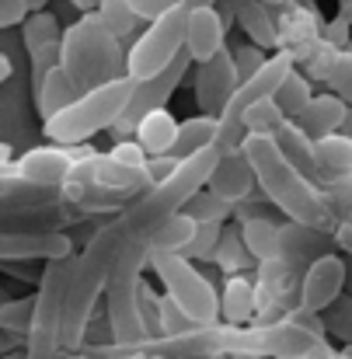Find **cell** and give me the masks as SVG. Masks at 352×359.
<instances>
[{
	"mask_svg": "<svg viewBox=\"0 0 352 359\" xmlns=\"http://www.w3.org/2000/svg\"><path fill=\"white\" fill-rule=\"evenodd\" d=\"M227 21L220 14V7H196L189 11L185 21V53L192 60V67L210 63L213 56H220L227 49Z\"/></svg>",
	"mask_w": 352,
	"mask_h": 359,
	"instance_id": "9a60e30c",
	"label": "cell"
},
{
	"mask_svg": "<svg viewBox=\"0 0 352 359\" xmlns=\"http://www.w3.org/2000/svg\"><path fill=\"white\" fill-rule=\"evenodd\" d=\"M11 164H14V150H11V143H4V140H0V175H7V171H11Z\"/></svg>",
	"mask_w": 352,
	"mask_h": 359,
	"instance_id": "681fc988",
	"label": "cell"
},
{
	"mask_svg": "<svg viewBox=\"0 0 352 359\" xmlns=\"http://www.w3.org/2000/svg\"><path fill=\"white\" fill-rule=\"evenodd\" d=\"M11 70H14V67H11V56H7V53H0V84L11 77Z\"/></svg>",
	"mask_w": 352,
	"mask_h": 359,
	"instance_id": "816d5d0a",
	"label": "cell"
},
{
	"mask_svg": "<svg viewBox=\"0 0 352 359\" xmlns=\"http://www.w3.org/2000/svg\"><path fill=\"white\" fill-rule=\"evenodd\" d=\"M98 150L91 143H81V147H32L28 154L14 157L11 164V175L28 182V185H39V189H49V192H63L74 178V168L88 157H95Z\"/></svg>",
	"mask_w": 352,
	"mask_h": 359,
	"instance_id": "ba28073f",
	"label": "cell"
},
{
	"mask_svg": "<svg viewBox=\"0 0 352 359\" xmlns=\"http://www.w3.org/2000/svg\"><path fill=\"white\" fill-rule=\"evenodd\" d=\"M182 213H185L196 227H203V224H231V220H234V203H227V199H220L217 192L203 189V192H196V196L185 203Z\"/></svg>",
	"mask_w": 352,
	"mask_h": 359,
	"instance_id": "4316f807",
	"label": "cell"
},
{
	"mask_svg": "<svg viewBox=\"0 0 352 359\" xmlns=\"http://www.w3.org/2000/svg\"><path fill=\"white\" fill-rule=\"evenodd\" d=\"M262 4H265V7H272V11H276V7H283V4H286V0H262Z\"/></svg>",
	"mask_w": 352,
	"mask_h": 359,
	"instance_id": "6f0895ef",
	"label": "cell"
},
{
	"mask_svg": "<svg viewBox=\"0 0 352 359\" xmlns=\"http://www.w3.org/2000/svg\"><path fill=\"white\" fill-rule=\"evenodd\" d=\"M150 269L161 283V293L171 304H178L199 328L220 325V290L213 286V279L206 272H199L196 262H189L185 255L154 251Z\"/></svg>",
	"mask_w": 352,
	"mask_h": 359,
	"instance_id": "5b68a950",
	"label": "cell"
},
{
	"mask_svg": "<svg viewBox=\"0 0 352 359\" xmlns=\"http://www.w3.org/2000/svg\"><path fill=\"white\" fill-rule=\"evenodd\" d=\"M74 185H91V189H102V192H116L122 199H140L143 192H150V178H147V168H126L112 161L109 154H95L88 161H81L74 168Z\"/></svg>",
	"mask_w": 352,
	"mask_h": 359,
	"instance_id": "30bf717a",
	"label": "cell"
},
{
	"mask_svg": "<svg viewBox=\"0 0 352 359\" xmlns=\"http://www.w3.org/2000/svg\"><path fill=\"white\" fill-rule=\"evenodd\" d=\"M60 67L74 81V88L88 95L95 88H105L126 77V49L119 39L109 35L98 14H81L70 28H63Z\"/></svg>",
	"mask_w": 352,
	"mask_h": 359,
	"instance_id": "3957f363",
	"label": "cell"
},
{
	"mask_svg": "<svg viewBox=\"0 0 352 359\" xmlns=\"http://www.w3.org/2000/svg\"><path fill=\"white\" fill-rule=\"evenodd\" d=\"M56 67H60V46H49V49H39V53L28 56V88H32V95L42 91L46 77H49Z\"/></svg>",
	"mask_w": 352,
	"mask_h": 359,
	"instance_id": "74e56055",
	"label": "cell"
},
{
	"mask_svg": "<svg viewBox=\"0 0 352 359\" xmlns=\"http://www.w3.org/2000/svg\"><path fill=\"white\" fill-rule=\"evenodd\" d=\"M286 122L290 119L283 116V109L276 105V98H262V102H255L244 112V133L248 136H276Z\"/></svg>",
	"mask_w": 352,
	"mask_h": 359,
	"instance_id": "1f68e13d",
	"label": "cell"
},
{
	"mask_svg": "<svg viewBox=\"0 0 352 359\" xmlns=\"http://www.w3.org/2000/svg\"><path fill=\"white\" fill-rule=\"evenodd\" d=\"M220 0H182V7L185 11H196V7H217Z\"/></svg>",
	"mask_w": 352,
	"mask_h": 359,
	"instance_id": "f5cc1de1",
	"label": "cell"
},
{
	"mask_svg": "<svg viewBox=\"0 0 352 359\" xmlns=\"http://www.w3.org/2000/svg\"><path fill=\"white\" fill-rule=\"evenodd\" d=\"M346 116H349V105H346L342 98H335L332 91H325V95H314L311 105H307L293 122H297V126L318 143V140H325V136L342 133Z\"/></svg>",
	"mask_w": 352,
	"mask_h": 359,
	"instance_id": "d6986e66",
	"label": "cell"
},
{
	"mask_svg": "<svg viewBox=\"0 0 352 359\" xmlns=\"http://www.w3.org/2000/svg\"><path fill=\"white\" fill-rule=\"evenodd\" d=\"M185 21H189V11L178 7V11L157 18L154 25H147L133 39V46L126 49V77L133 84H143V81L164 74L185 53Z\"/></svg>",
	"mask_w": 352,
	"mask_h": 359,
	"instance_id": "8992f818",
	"label": "cell"
},
{
	"mask_svg": "<svg viewBox=\"0 0 352 359\" xmlns=\"http://www.w3.org/2000/svg\"><path fill=\"white\" fill-rule=\"evenodd\" d=\"M335 18H342L346 25L352 28V0H339V11H335Z\"/></svg>",
	"mask_w": 352,
	"mask_h": 359,
	"instance_id": "f907efd6",
	"label": "cell"
},
{
	"mask_svg": "<svg viewBox=\"0 0 352 359\" xmlns=\"http://www.w3.org/2000/svg\"><path fill=\"white\" fill-rule=\"evenodd\" d=\"M199 325L178 307V304H171L164 293H161V339H178V335H189V332H196Z\"/></svg>",
	"mask_w": 352,
	"mask_h": 359,
	"instance_id": "8d00e7d4",
	"label": "cell"
},
{
	"mask_svg": "<svg viewBox=\"0 0 352 359\" xmlns=\"http://www.w3.org/2000/svg\"><path fill=\"white\" fill-rule=\"evenodd\" d=\"M342 293H346V255L332 251L304 272L297 307L307 314H325Z\"/></svg>",
	"mask_w": 352,
	"mask_h": 359,
	"instance_id": "7c38bea8",
	"label": "cell"
},
{
	"mask_svg": "<svg viewBox=\"0 0 352 359\" xmlns=\"http://www.w3.org/2000/svg\"><path fill=\"white\" fill-rule=\"evenodd\" d=\"M224 227L227 224H203V227H196V238L185 248V258L189 262H213V251H217V244L224 238Z\"/></svg>",
	"mask_w": 352,
	"mask_h": 359,
	"instance_id": "d590c367",
	"label": "cell"
},
{
	"mask_svg": "<svg viewBox=\"0 0 352 359\" xmlns=\"http://www.w3.org/2000/svg\"><path fill=\"white\" fill-rule=\"evenodd\" d=\"M133 91H136V84L129 77H119L105 88H95V91L81 95L74 105H67L60 116L42 122V136L53 147H81L91 136L116 126L119 116L129 105V98H133Z\"/></svg>",
	"mask_w": 352,
	"mask_h": 359,
	"instance_id": "277c9868",
	"label": "cell"
},
{
	"mask_svg": "<svg viewBox=\"0 0 352 359\" xmlns=\"http://www.w3.org/2000/svg\"><path fill=\"white\" fill-rule=\"evenodd\" d=\"M129 241V231L122 227L119 213L102 224L81 255H74L70 283H67V304H63V353H81L88 325L95 321V307L105 297V286L112 279L119 255Z\"/></svg>",
	"mask_w": 352,
	"mask_h": 359,
	"instance_id": "6da1fadb",
	"label": "cell"
},
{
	"mask_svg": "<svg viewBox=\"0 0 352 359\" xmlns=\"http://www.w3.org/2000/svg\"><path fill=\"white\" fill-rule=\"evenodd\" d=\"M32 314H35V293L32 297H14L0 304V332L14 339H28L32 332Z\"/></svg>",
	"mask_w": 352,
	"mask_h": 359,
	"instance_id": "d6a6232c",
	"label": "cell"
},
{
	"mask_svg": "<svg viewBox=\"0 0 352 359\" xmlns=\"http://www.w3.org/2000/svg\"><path fill=\"white\" fill-rule=\"evenodd\" d=\"M147 359H164V356H147Z\"/></svg>",
	"mask_w": 352,
	"mask_h": 359,
	"instance_id": "6125c7cd",
	"label": "cell"
},
{
	"mask_svg": "<svg viewBox=\"0 0 352 359\" xmlns=\"http://www.w3.org/2000/svg\"><path fill=\"white\" fill-rule=\"evenodd\" d=\"M126 4H129L133 14H136L140 21H147V25H154L157 18H164V14H171V11L182 7V0H126Z\"/></svg>",
	"mask_w": 352,
	"mask_h": 359,
	"instance_id": "b9f144b4",
	"label": "cell"
},
{
	"mask_svg": "<svg viewBox=\"0 0 352 359\" xmlns=\"http://www.w3.org/2000/svg\"><path fill=\"white\" fill-rule=\"evenodd\" d=\"M244 220H283V213L262 192H251L244 203L234 206V224H244Z\"/></svg>",
	"mask_w": 352,
	"mask_h": 359,
	"instance_id": "60d3db41",
	"label": "cell"
},
{
	"mask_svg": "<svg viewBox=\"0 0 352 359\" xmlns=\"http://www.w3.org/2000/svg\"><path fill=\"white\" fill-rule=\"evenodd\" d=\"M272 98H276V105L283 109V116L293 122L307 105H311V98H314V84H311V77H304V74L293 67L290 77L279 84V91H276Z\"/></svg>",
	"mask_w": 352,
	"mask_h": 359,
	"instance_id": "83f0119b",
	"label": "cell"
},
{
	"mask_svg": "<svg viewBox=\"0 0 352 359\" xmlns=\"http://www.w3.org/2000/svg\"><path fill=\"white\" fill-rule=\"evenodd\" d=\"M119 359H147L143 353H129V356H119Z\"/></svg>",
	"mask_w": 352,
	"mask_h": 359,
	"instance_id": "680465c9",
	"label": "cell"
},
{
	"mask_svg": "<svg viewBox=\"0 0 352 359\" xmlns=\"http://www.w3.org/2000/svg\"><path fill=\"white\" fill-rule=\"evenodd\" d=\"M321 321H325V332L332 335V339H339L346 349H352V297H339L325 314H321Z\"/></svg>",
	"mask_w": 352,
	"mask_h": 359,
	"instance_id": "e575fe53",
	"label": "cell"
},
{
	"mask_svg": "<svg viewBox=\"0 0 352 359\" xmlns=\"http://www.w3.org/2000/svg\"><path fill=\"white\" fill-rule=\"evenodd\" d=\"M272 140H276L279 154H283V157H286V161H290V164H293V168H297V171L307 178V182L321 185V178H325V175H321V164H318L314 140H311V136H307L297 122H286V126H283Z\"/></svg>",
	"mask_w": 352,
	"mask_h": 359,
	"instance_id": "ffe728a7",
	"label": "cell"
},
{
	"mask_svg": "<svg viewBox=\"0 0 352 359\" xmlns=\"http://www.w3.org/2000/svg\"><path fill=\"white\" fill-rule=\"evenodd\" d=\"M189 70H192V60H189V53H182L164 74H157V77H150V81H143V84H136V91H133V98H129V105H126V112L119 116V122L109 129L112 136H116V143L122 140H133V133H136V126L140 119L147 116V112H157V109H168V102H171V95L182 88V81L189 77Z\"/></svg>",
	"mask_w": 352,
	"mask_h": 359,
	"instance_id": "9c48e42d",
	"label": "cell"
},
{
	"mask_svg": "<svg viewBox=\"0 0 352 359\" xmlns=\"http://www.w3.org/2000/svg\"><path fill=\"white\" fill-rule=\"evenodd\" d=\"M192 238H196V224H192L185 213H178V217H171L161 231H154V251L185 255V248L192 244Z\"/></svg>",
	"mask_w": 352,
	"mask_h": 359,
	"instance_id": "836d02e7",
	"label": "cell"
},
{
	"mask_svg": "<svg viewBox=\"0 0 352 359\" xmlns=\"http://www.w3.org/2000/svg\"><path fill=\"white\" fill-rule=\"evenodd\" d=\"M234 359H255V356H234Z\"/></svg>",
	"mask_w": 352,
	"mask_h": 359,
	"instance_id": "94428289",
	"label": "cell"
},
{
	"mask_svg": "<svg viewBox=\"0 0 352 359\" xmlns=\"http://www.w3.org/2000/svg\"><path fill=\"white\" fill-rule=\"evenodd\" d=\"M28 18L25 0H0V28H21Z\"/></svg>",
	"mask_w": 352,
	"mask_h": 359,
	"instance_id": "ee69618b",
	"label": "cell"
},
{
	"mask_svg": "<svg viewBox=\"0 0 352 359\" xmlns=\"http://www.w3.org/2000/svg\"><path fill=\"white\" fill-rule=\"evenodd\" d=\"M325 39H328L339 53H346V49H349V25H346L342 18L328 21V25H325Z\"/></svg>",
	"mask_w": 352,
	"mask_h": 359,
	"instance_id": "bcb514c9",
	"label": "cell"
},
{
	"mask_svg": "<svg viewBox=\"0 0 352 359\" xmlns=\"http://www.w3.org/2000/svg\"><path fill=\"white\" fill-rule=\"evenodd\" d=\"M81 98V91L74 88V81L63 74V67H56L49 77H46V84H42V91L35 95V109H39V119L49 122L53 116H60L67 105H74Z\"/></svg>",
	"mask_w": 352,
	"mask_h": 359,
	"instance_id": "cb8c5ba5",
	"label": "cell"
},
{
	"mask_svg": "<svg viewBox=\"0 0 352 359\" xmlns=\"http://www.w3.org/2000/svg\"><path fill=\"white\" fill-rule=\"evenodd\" d=\"M109 157H112V161H119V164H126V168H147V154L140 150V143H136V140L112 143Z\"/></svg>",
	"mask_w": 352,
	"mask_h": 359,
	"instance_id": "7bdbcfd3",
	"label": "cell"
},
{
	"mask_svg": "<svg viewBox=\"0 0 352 359\" xmlns=\"http://www.w3.org/2000/svg\"><path fill=\"white\" fill-rule=\"evenodd\" d=\"M25 4H28V14H39V11L49 7V0H25Z\"/></svg>",
	"mask_w": 352,
	"mask_h": 359,
	"instance_id": "db71d44e",
	"label": "cell"
},
{
	"mask_svg": "<svg viewBox=\"0 0 352 359\" xmlns=\"http://www.w3.org/2000/svg\"><path fill=\"white\" fill-rule=\"evenodd\" d=\"M318 150V164H321V175H349L352 171V140L335 133V136H325L314 143Z\"/></svg>",
	"mask_w": 352,
	"mask_h": 359,
	"instance_id": "f1b7e54d",
	"label": "cell"
},
{
	"mask_svg": "<svg viewBox=\"0 0 352 359\" xmlns=\"http://www.w3.org/2000/svg\"><path fill=\"white\" fill-rule=\"evenodd\" d=\"M74 241L63 231H0V265H32L70 258Z\"/></svg>",
	"mask_w": 352,
	"mask_h": 359,
	"instance_id": "8fae6325",
	"label": "cell"
},
{
	"mask_svg": "<svg viewBox=\"0 0 352 359\" xmlns=\"http://www.w3.org/2000/svg\"><path fill=\"white\" fill-rule=\"evenodd\" d=\"M63 42V25L56 14L49 11H39V14H28L25 25H21V46L25 53H39V49H49V46H60Z\"/></svg>",
	"mask_w": 352,
	"mask_h": 359,
	"instance_id": "484cf974",
	"label": "cell"
},
{
	"mask_svg": "<svg viewBox=\"0 0 352 359\" xmlns=\"http://www.w3.org/2000/svg\"><path fill=\"white\" fill-rule=\"evenodd\" d=\"M210 192H217L220 199H227V203H244L251 192H258V178H255V168H251V161H248V154L237 147V150H227V154H220V161H217V168H213V175H210V185H206Z\"/></svg>",
	"mask_w": 352,
	"mask_h": 359,
	"instance_id": "2e32d148",
	"label": "cell"
},
{
	"mask_svg": "<svg viewBox=\"0 0 352 359\" xmlns=\"http://www.w3.org/2000/svg\"><path fill=\"white\" fill-rule=\"evenodd\" d=\"M311 359H352V349H335V346L328 342V346H321Z\"/></svg>",
	"mask_w": 352,
	"mask_h": 359,
	"instance_id": "7dc6e473",
	"label": "cell"
},
{
	"mask_svg": "<svg viewBox=\"0 0 352 359\" xmlns=\"http://www.w3.org/2000/svg\"><path fill=\"white\" fill-rule=\"evenodd\" d=\"M346 297H352V258H346Z\"/></svg>",
	"mask_w": 352,
	"mask_h": 359,
	"instance_id": "11a10c76",
	"label": "cell"
},
{
	"mask_svg": "<svg viewBox=\"0 0 352 359\" xmlns=\"http://www.w3.org/2000/svg\"><path fill=\"white\" fill-rule=\"evenodd\" d=\"M321 196L335 224H352V171L349 175H325L321 178Z\"/></svg>",
	"mask_w": 352,
	"mask_h": 359,
	"instance_id": "f546056e",
	"label": "cell"
},
{
	"mask_svg": "<svg viewBox=\"0 0 352 359\" xmlns=\"http://www.w3.org/2000/svg\"><path fill=\"white\" fill-rule=\"evenodd\" d=\"M283 7H286V14H276L279 49H286V53L293 56V67H297L304 77H311V84H314V81H328V70L335 67L339 49H335L325 35L314 32V21L307 18L304 7H297V4H290V0H286Z\"/></svg>",
	"mask_w": 352,
	"mask_h": 359,
	"instance_id": "52a82bcc",
	"label": "cell"
},
{
	"mask_svg": "<svg viewBox=\"0 0 352 359\" xmlns=\"http://www.w3.org/2000/svg\"><path fill=\"white\" fill-rule=\"evenodd\" d=\"M328 91L335 95V98H342L346 105L352 109V46L346 53H339V60H335V67L328 70Z\"/></svg>",
	"mask_w": 352,
	"mask_h": 359,
	"instance_id": "f35d334b",
	"label": "cell"
},
{
	"mask_svg": "<svg viewBox=\"0 0 352 359\" xmlns=\"http://www.w3.org/2000/svg\"><path fill=\"white\" fill-rule=\"evenodd\" d=\"M175 168H178L175 157H150V161H147V178H150V185L168 182V178L175 175Z\"/></svg>",
	"mask_w": 352,
	"mask_h": 359,
	"instance_id": "f6af8a7d",
	"label": "cell"
},
{
	"mask_svg": "<svg viewBox=\"0 0 352 359\" xmlns=\"http://www.w3.org/2000/svg\"><path fill=\"white\" fill-rule=\"evenodd\" d=\"M342 136L352 140V109H349V116H346V122H342Z\"/></svg>",
	"mask_w": 352,
	"mask_h": 359,
	"instance_id": "9f6ffc18",
	"label": "cell"
},
{
	"mask_svg": "<svg viewBox=\"0 0 352 359\" xmlns=\"http://www.w3.org/2000/svg\"><path fill=\"white\" fill-rule=\"evenodd\" d=\"M332 251H339L335 248V234H328V231H314V227H304V224H283V231H279V262L290 269V276L300 283L304 279V272L318 262V258H325V255H332Z\"/></svg>",
	"mask_w": 352,
	"mask_h": 359,
	"instance_id": "5bb4252c",
	"label": "cell"
},
{
	"mask_svg": "<svg viewBox=\"0 0 352 359\" xmlns=\"http://www.w3.org/2000/svg\"><path fill=\"white\" fill-rule=\"evenodd\" d=\"M133 140L140 143V150L150 157H171L175 154V140H178V119L171 116V109H157V112H147Z\"/></svg>",
	"mask_w": 352,
	"mask_h": 359,
	"instance_id": "44dd1931",
	"label": "cell"
},
{
	"mask_svg": "<svg viewBox=\"0 0 352 359\" xmlns=\"http://www.w3.org/2000/svg\"><path fill=\"white\" fill-rule=\"evenodd\" d=\"M0 304H4V297H0Z\"/></svg>",
	"mask_w": 352,
	"mask_h": 359,
	"instance_id": "be15d7a7",
	"label": "cell"
},
{
	"mask_svg": "<svg viewBox=\"0 0 352 359\" xmlns=\"http://www.w3.org/2000/svg\"><path fill=\"white\" fill-rule=\"evenodd\" d=\"M217 129L220 119L213 116H192V119L178 122V140H175V161H185V157H196L203 150H217Z\"/></svg>",
	"mask_w": 352,
	"mask_h": 359,
	"instance_id": "7402d4cb",
	"label": "cell"
},
{
	"mask_svg": "<svg viewBox=\"0 0 352 359\" xmlns=\"http://www.w3.org/2000/svg\"><path fill=\"white\" fill-rule=\"evenodd\" d=\"M241 150L248 154V161H251V168H255L258 192L283 213V220L335 234L339 224H335V217H332L328 206H325L321 185L307 182V178L279 154V147H276L272 136H244Z\"/></svg>",
	"mask_w": 352,
	"mask_h": 359,
	"instance_id": "7a4b0ae2",
	"label": "cell"
},
{
	"mask_svg": "<svg viewBox=\"0 0 352 359\" xmlns=\"http://www.w3.org/2000/svg\"><path fill=\"white\" fill-rule=\"evenodd\" d=\"M213 265L224 272V279H227V276H251V269H258V262L251 258V251H248L244 241H241L237 224H227V227H224V238H220L217 251H213Z\"/></svg>",
	"mask_w": 352,
	"mask_h": 359,
	"instance_id": "603a6c76",
	"label": "cell"
},
{
	"mask_svg": "<svg viewBox=\"0 0 352 359\" xmlns=\"http://www.w3.org/2000/svg\"><path fill=\"white\" fill-rule=\"evenodd\" d=\"M231 56H234L237 81H241V84H244V81H251V77L269 63V53H265V49H258L255 42H241L237 49H231Z\"/></svg>",
	"mask_w": 352,
	"mask_h": 359,
	"instance_id": "ab89813d",
	"label": "cell"
},
{
	"mask_svg": "<svg viewBox=\"0 0 352 359\" xmlns=\"http://www.w3.org/2000/svg\"><path fill=\"white\" fill-rule=\"evenodd\" d=\"M196 359H224V356H196Z\"/></svg>",
	"mask_w": 352,
	"mask_h": 359,
	"instance_id": "91938a15",
	"label": "cell"
},
{
	"mask_svg": "<svg viewBox=\"0 0 352 359\" xmlns=\"http://www.w3.org/2000/svg\"><path fill=\"white\" fill-rule=\"evenodd\" d=\"M234 14V25L248 35V42H255L265 53H279V25H276V11L265 7L262 0H224Z\"/></svg>",
	"mask_w": 352,
	"mask_h": 359,
	"instance_id": "e0dca14e",
	"label": "cell"
},
{
	"mask_svg": "<svg viewBox=\"0 0 352 359\" xmlns=\"http://www.w3.org/2000/svg\"><path fill=\"white\" fill-rule=\"evenodd\" d=\"M192 84H196V109H199V116L220 119L224 109H227V102L234 98L237 84H241L231 49H224V53L213 56L210 63H199Z\"/></svg>",
	"mask_w": 352,
	"mask_h": 359,
	"instance_id": "4fadbf2b",
	"label": "cell"
},
{
	"mask_svg": "<svg viewBox=\"0 0 352 359\" xmlns=\"http://www.w3.org/2000/svg\"><path fill=\"white\" fill-rule=\"evenodd\" d=\"M286 220H244L237 224L244 248L251 251L255 262H272L279 258V231H283Z\"/></svg>",
	"mask_w": 352,
	"mask_h": 359,
	"instance_id": "d4e9b609",
	"label": "cell"
},
{
	"mask_svg": "<svg viewBox=\"0 0 352 359\" xmlns=\"http://www.w3.org/2000/svg\"><path fill=\"white\" fill-rule=\"evenodd\" d=\"M98 21L109 28V35L112 39H129V35H136L140 32V18L133 14V7L126 4V0H98Z\"/></svg>",
	"mask_w": 352,
	"mask_h": 359,
	"instance_id": "4dcf8cb0",
	"label": "cell"
},
{
	"mask_svg": "<svg viewBox=\"0 0 352 359\" xmlns=\"http://www.w3.org/2000/svg\"><path fill=\"white\" fill-rule=\"evenodd\" d=\"M21 342H25V339H14V335H4V332H0V356L18 353V349H21Z\"/></svg>",
	"mask_w": 352,
	"mask_h": 359,
	"instance_id": "c3c4849f",
	"label": "cell"
},
{
	"mask_svg": "<svg viewBox=\"0 0 352 359\" xmlns=\"http://www.w3.org/2000/svg\"><path fill=\"white\" fill-rule=\"evenodd\" d=\"M220 321L224 325H255L258 318V286H255V276H227L220 286Z\"/></svg>",
	"mask_w": 352,
	"mask_h": 359,
	"instance_id": "ac0fdd59",
	"label": "cell"
}]
</instances>
